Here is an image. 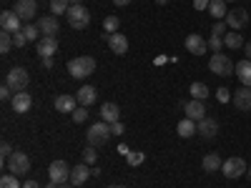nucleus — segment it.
<instances>
[{
	"label": "nucleus",
	"instance_id": "1",
	"mask_svg": "<svg viewBox=\"0 0 251 188\" xmlns=\"http://www.w3.org/2000/svg\"><path fill=\"white\" fill-rule=\"evenodd\" d=\"M93 70H96V58H91V55H78V58L68 60V73L73 78H88V75H93Z\"/></svg>",
	"mask_w": 251,
	"mask_h": 188
},
{
	"label": "nucleus",
	"instance_id": "2",
	"mask_svg": "<svg viewBox=\"0 0 251 188\" xmlns=\"http://www.w3.org/2000/svg\"><path fill=\"white\" fill-rule=\"evenodd\" d=\"M111 136H113V133H111V123H106V120H98V123H93L91 128H88L86 141H88V145L98 148V145L108 143V138H111Z\"/></svg>",
	"mask_w": 251,
	"mask_h": 188
},
{
	"label": "nucleus",
	"instance_id": "3",
	"mask_svg": "<svg viewBox=\"0 0 251 188\" xmlns=\"http://www.w3.org/2000/svg\"><path fill=\"white\" fill-rule=\"evenodd\" d=\"M208 70H211L214 75L226 78V75H234L236 66H234V60L228 58V55H224V53H214L211 58H208Z\"/></svg>",
	"mask_w": 251,
	"mask_h": 188
},
{
	"label": "nucleus",
	"instance_id": "4",
	"mask_svg": "<svg viewBox=\"0 0 251 188\" xmlns=\"http://www.w3.org/2000/svg\"><path fill=\"white\" fill-rule=\"evenodd\" d=\"M28 83H30V75H28L25 68H10L8 75H5V86H10L13 93L25 91V88H28Z\"/></svg>",
	"mask_w": 251,
	"mask_h": 188
},
{
	"label": "nucleus",
	"instance_id": "5",
	"mask_svg": "<svg viewBox=\"0 0 251 188\" xmlns=\"http://www.w3.org/2000/svg\"><path fill=\"white\" fill-rule=\"evenodd\" d=\"M5 165H8V171H10V173H15V176H25V173L30 171V156L23 153V151H13V156L5 161Z\"/></svg>",
	"mask_w": 251,
	"mask_h": 188
},
{
	"label": "nucleus",
	"instance_id": "6",
	"mask_svg": "<svg viewBox=\"0 0 251 188\" xmlns=\"http://www.w3.org/2000/svg\"><path fill=\"white\" fill-rule=\"evenodd\" d=\"M68 23H71V28H75V30H83V28H88V23H91V13L83 8V5H71L68 8Z\"/></svg>",
	"mask_w": 251,
	"mask_h": 188
},
{
	"label": "nucleus",
	"instance_id": "7",
	"mask_svg": "<svg viewBox=\"0 0 251 188\" xmlns=\"http://www.w3.org/2000/svg\"><path fill=\"white\" fill-rule=\"evenodd\" d=\"M221 171L226 178H241L249 168H246V161L241 156H231V158H226L224 165H221Z\"/></svg>",
	"mask_w": 251,
	"mask_h": 188
},
{
	"label": "nucleus",
	"instance_id": "8",
	"mask_svg": "<svg viewBox=\"0 0 251 188\" xmlns=\"http://www.w3.org/2000/svg\"><path fill=\"white\" fill-rule=\"evenodd\" d=\"M71 165L66 163V161H53L50 163V168H48V176H50V181L53 183H66V181H71Z\"/></svg>",
	"mask_w": 251,
	"mask_h": 188
},
{
	"label": "nucleus",
	"instance_id": "9",
	"mask_svg": "<svg viewBox=\"0 0 251 188\" xmlns=\"http://www.w3.org/2000/svg\"><path fill=\"white\" fill-rule=\"evenodd\" d=\"M226 25L231 28V30H241V28H246V23H249V10H244V8H234V10H228L226 13Z\"/></svg>",
	"mask_w": 251,
	"mask_h": 188
},
{
	"label": "nucleus",
	"instance_id": "10",
	"mask_svg": "<svg viewBox=\"0 0 251 188\" xmlns=\"http://www.w3.org/2000/svg\"><path fill=\"white\" fill-rule=\"evenodd\" d=\"M15 13L20 15L23 23H30V20H35V15H38V0H18Z\"/></svg>",
	"mask_w": 251,
	"mask_h": 188
},
{
	"label": "nucleus",
	"instance_id": "11",
	"mask_svg": "<svg viewBox=\"0 0 251 188\" xmlns=\"http://www.w3.org/2000/svg\"><path fill=\"white\" fill-rule=\"evenodd\" d=\"M0 25L8 33H20L23 30V20H20V15L15 10H3L0 13Z\"/></svg>",
	"mask_w": 251,
	"mask_h": 188
},
{
	"label": "nucleus",
	"instance_id": "12",
	"mask_svg": "<svg viewBox=\"0 0 251 188\" xmlns=\"http://www.w3.org/2000/svg\"><path fill=\"white\" fill-rule=\"evenodd\" d=\"M10 106H13V111H15V113H28V111H30V106H33V95H30L28 91H20V93H15V95H13Z\"/></svg>",
	"mask_w": 251,
	"mask_h": 188
},
{
	"label": "nucleus",
	"instance_id": "13",
	"mask_svg": "<svg viewBox=\"0 0 251 188\" xmlns=\"http://www.w3.org/2000/svg\"><path fill=\"white\" fill-rule=\"evenodd\" d=\"M55 50H58V38H53V35L38 38V55L40 58H50V55H55Z\"/></svg>",
	"mask_w": 251,
	"mask_h": 188
},
{
	"label": "nucleus",
	"instance_id": "14",
	"mask_svg": "<svg viewBox=\"0 0 251 188\" xmlns=\"http://www.w3.org/2000/svg\"><path fill=\"white\" fill-rule=\"evenodd\" d=\"M38 28L43 35H58L60 30V23H58V15H43V18H38Z\"/></svg>",
	"mask_w": 251,
	"mask_h": 188
},
{
	"label": "nucleus",
	"instance_id": "15",
	"mask_svg": "<svg viewBox=\"0 0 251 188\" xmlns=\"http://www.w3.org/2000/svg\"><path fill=\"white\" fill-rule=\"evenodd\" d=\"M183 111H186V118H191V120H201V118H206V106H203V100H199V98H194V100H188L186 106H183Z\"/></svg>",
	"mask_w": 251,
	"mask_h": 188
},
{
	"label": "nucleus",
	"instance_id": "16",
	"mask_svg": "<svg viewBox=\"0 0 251 188\" xmlns=\"http://www.w3.org/2000/svg\"><path fill=\"white\" fill-rule=\"evenodd\" d=\"M186 50L191 53V55H203V53L208 50V43H206L201 35L194 33V35H188V38H186Z\"/></svg>",
	"mask_w": 251,
	"mask_h": 188
},
{
	"label": "nucleus",
	"instance_id": "17",
	"mask_svg": "<svg viewBox=\"0 0 251 188\" xmlns=\"http://www.w3.org/2000/svg\"><path fill=\"white\" fill-rule=\"evenodd\" d=\"M91 176H93V171L88 168V163H78L75 168L71 171V183H73V186H83Z\"/></svg>",
	"mask_w": 251,
	"mask_h": 188
},
{
	"label": "nucleus",
	"instance_id": "18",
	"mask_svg": "<svg viewBox=\"0 0 251 188\" xmlns=\"http://www.w3.org/2000/svg\"><path fill=\"white\" fill-rule=\"evenodd\" d=\"M78 108V98L75 95H55V111H60V113H73Z\"/></svg>",
	"mask_w": 251,
	"mask_h": 188
},
{
	"label": "nucleus",
	"instance_id": "19",
	"mask_svg": "<svg viewBox=\"0 0 251 188\" xmlns=\"http://www.w3.org/2000/svg\"><path fill=\"white\" fill-rule=\"evenodd\" d=\"M231 100H234V106H236L239 111H251V88L244 86L241 91H236V93L231 95Z\"/></svg>",
	"mask_w": 251,
	"mask_h": 188
},
{
	"label": "nucleus",
	"instance_id": "20",
	"mask_svg": "<svg viewBox=\"0 0 251 188\" xmlns=\"http://www.w3.org/2000/svg\"><path fill=\"white\" fill-rule=\"evenodd\" d=\"M219 133V123H216V118H201L199 120V136L201 138H214Z\"/></svg>",
	"mask_w": 251,
	"mask_h": 188
},
{
	"label": "nucleus",
	"instance_id": "21",
	"mask_svg": "<svg viewBox=\"0 0 251 188\" xmlns=\"http://www.w3.org/2000/svg\"><path fill=\"white\" fill-rule=\"evenodd\" d=\"M108 46H111V50L116 55H126V53H128V40H126V35H121V33H111L108 35Z\"/></svg>",
	"mask_w": 251,
	"mask_h": 188
},
{
	"label": "nucleus",
	"instance_id": "22",
	"mask_svg": "<svg viewBox=\"0 0 251 188\" xmlns=\"http://www.w3.org/2000/svg\"><path fill=\"white\" fill-rule=\"evenodd\" d=\"M96 88L93 86H83L78 93H75V98H78V106H83V108H88V106H93L96 103Z\"/></svg>",
	"mask_w": 251,
	"mask_h": 188
},
{
	"label": "nucleus",
	"instance_id": "23",
	"mask_svg": "<svg viewBox=\"0 0 251 188\" xmlns=\"http://www.w3.org/2000/svg\"><path fill=\"white\" fill-rule=\"evenodd\" d=\"M234 73H236V78L244 83V86L251 88V60H249V58H244V60L236 63V70H234Z\"/></svg>",
	"mask_w": 251,
	"mask_h": 188
},
{
	"label": "nucleus",
	"instance_id": "24",
	"mask_svg": "<svg viewBox=\"0 0 251 188\" xmlns=\"http://www.w3.org/2000/svg\"><path fill=\"white\" fill-rule=\"evenodd\" d=\"M176 131H178V136H181V138H191V136H196V133H199V123H196V120H191V118H183V120H178Z\"/></svg>",
	"mask_w": 251,
	"mask_h": 188
},
{
	"label": "nucleus",
	"instance_id": "25",
	"mask_svg": "<svg viewBox=\"0 0 251 188\" xmlns=\"http://www.w3.org/2000/svg\"><path fill=\"white\" fill-rule=\"evenodd\" d=\"M121 118V111L116 103H103L100 106V120H106V123H116Z\"/></svg>",
	"mask_w": 251,
	"mask_h": 188
},
{
	"label": "nucleus",
	"instance_id": "26",
	"mask_svg": "<svg viewBox=\"0 0 251 188\" xmlns=\"http://www.w3.org/2000/svg\"><path fill=\"white\" fill-rule=\"evenodd\" d=\"M203 171L206 173H214V171H221V165H224V161H221V156L219 153H208V156H203Z\"/></svg>",
	"mask_w": 251,
	"mask_h": 188
},
{
	"label": "nucleus",
	"instance_id": "27",
	"mask_svg": "<svg viewBox=\"0 0 251 188\" xmlns=\"http://www.w3.org/2000/svg\"><path fill=\"white\" fill-rule=\"evenodd\" d=\"M208 13H211L216 20L226 18V0H211V3H208Z\"/></svg>",
	"mask_w": 251,
	"mask_h": 188
},
{
	"label": "nucleus",
	"instance_id": "28",
	"mask_svg": "<svg viewBox=\"0 0 251 188\" xmlns=\"http://www.w3.org/2000/svg\"><path fill=\"white\" fill-rule=\"evenodd\" d=\"M224 46H226V48H231V50H236V48H241V46H246V43H244V38H241L236 30H231V33H226Z\"/></svg>",
	"mask_w": 251,
	"mask_h": 188
},
{
	"label": "nucleus",
	"instance_id": "29",
	"mask_svg": "<svg viewBox=\"0 0 251 188\" xmlns=\"http://www.w3.org/2000/svg\"><path fill=\"white\" fill-rule=\"evenodd\" d=\"M71 5H73L71 0H50V13L53 15H66Z\"/></svg>",
	"mask_w": 251,
	"mask_h": 188
},
{
	"label": "nucleus",
	"instance_id": "30",
	"mask_svg": "<svg viewBox=\"0 0 251 188\" xmlns=\"http://www.w3.org/2000/svg\"><path fill=\"white\" fill-rule=\"evenodd\" d=\"M118 25H121V20H118L116 15H108L106 20H103V30H106L108 35H111V33H118Z\"/></svg>",
	"mask_w": 251,
	"mask_h": 188
},
{
	"label": "nucleus",
	"instance_id": "31",
	"mask_svg": "<svg viewBox=\"0 0 251 188\" xmlns=\"http://www.w3.org/2000/svg\"><path fill=\"white\" fill-rule=\"evenodd\" d=\"M191 95L199 98V100H203L208 95V86H206V83H191Z\"/></svg>",
	"mask_w": 251,
	"mask_h": 188
},
{
	"label": "nucleus",
	"instance_id": "32",
	"mask_svg": "<svg viewBox=\"0 0 251 188\" xmlns=\"http://www.w3.org/2000/svg\"><path fill=\"white\" fill-rule=\"evenodd\" d=\"M0 188H23V183L18 181L15 173H10V176H3V178H0Z\"/></svg>",
	"mask_w": 251,
	"mask_h": 188
},
{
	"label": "nucleus",
	"instance_id": "33",
	"mask_svg": "<svg viewBox=\"0 0 251 188\" xmlns=\"http://www.w3.org/2000/svg\"><path fill=\"white\" fill-rule=\"evenodd\" d=\"M13 46H15V43H13V33L3 30V35H0V53H8Z\"/></svg>",
	"mask_w": 251,
	"mask_h": 188
},
{
	"label": "nucleus",
	"instance_id": "34",
	"mask_svg": "<svg viewBox=\"0 0 251 188\" xmlns=\"http://www.w3.org/2000/svg\"><path fill=\"white\" fill-rule=\"evenodd\" d=\"M38 25H33V23H28V25H23V35H25V40L28 43H35V38H38Z\"/></svg>",
	"mask_w": 251,
	"mask_h": 188
},
{
	"label": "nucleus",
	"instance_id": "35",
	"mask_svg": "<svg viewBox=\"0 0 251 188\" xmlns=\"http://www.w3.org/2000/svg\"><path fill=\"white\" fill-rule=\"evenodd\" d=\"M96 158H98V156H96V148H93V145H88V148L83 151V163L93 165V163H96Z\"/></svg>",
	"mask_w": 251,
	"mask_h": 188
},
{
	"label": "nucleus",
	"instance_id": "36",
	"mask_svg": "<svg viewBox=\"0 0 251 188\" xmlns=\"http://www.w3.org/2000/svg\"><path fill=\"white\" fill-rule=\"evenodd\" d=\"M86 118H88V108L78 106V108L73 111V120H75V123H86Z\"/></svg>",
	"mask_w": 251,
	"mask_h": 188
},
{
	"label": "nucleus",
	"instance_id": "37",
	"mask_svg": "<svg viewBox=\"0 0 251 188\" xmlns=\"http://www.w3.org/2000/svg\"><path fill=\"white\" fill-rule=\"evenodd\" d=\"M226 28H228V25H226V20H216V23H214V30H211V35H219V38H221V35L226 33Z\"/></svg>",
	"mask_w": 251,
	"mask_h": 188
},
{
	"label": "nucleus",
	"instance_id": "38",
	"mask_svg": "<svg viewBox=\"0 0 251 188\" xmlns=\"http://www.w3.org/2000/svg\"><path fill=\"white\" fill-rule=\"evenodd\" d=\"M126 161H128V165H141L143 163V153H128V156H126Z\"/></svg>",
	"mask_w": 251,
	"mask_h": 188
},
{
	"label": "nucleus",
	"instance_id": "39",
	"mask_svg": "<svg viewBox=\"0 0 251 188\" xmlns=\"http://www.w3.org/2000/svg\"><path fill=\"white\" fill-rule=\"evenodd\" d=\"M221 46H224V40H221L219 35H211V40H208V48H214V53H219Z\"/></svg>",
	"mask_w": 251,
	"mask_h": 188
},
{
	"label": "nucleus",
	"instance_id": "40",
	"mask_svg": "<svg viewBox=\"0 0 251 188\" xmlns=\"http://www.w3.org/2000/svg\"><path fill=\"white\" fill-rule=\"evenodd\" d=\"M13 43H15V48H23L28 40H25V35H23V30L20 33H13Z\"/></svg>",
	"mask_w": 251,
	"mask_h": 188
},
{
	"label": "nucleus",
	"instance_id": "41",
	"mask_svg": "<svg viewBox=\"0 0 251 188\" xmlns=\"http://www.w3.org/2000/svg\"><path fill=\"white\" fill-rule=\"evenodd\" d=\"M216 98H219L221 103H228V100H231V93H228L226 88H219V91H216Z\"/></svg>",
	"mask_w": 251,
	"mask_h": 188
},
{
	"label": "nucleus",
	"instance_id": "42",
	"mask_svg": "<svg viewBox=\"0 0 251 188\" xmlns=\"http://www.w3.org/2000/svg\"><path fill=\"white\" fill-rule=\"evenodd\" d=\"M0 153L5 156V161L13 156V148H10V143H8V141H3V145H0Z\"/></svg>",
	"mask_w": 251,
	"mask_h": 188
},
{
	"label": "nucleus",
	"instance_id": "43",
	"mask_svg": "<svg viewBox=\"0 0 251 188\" xmlns=\"http://www.w3.org/2000/svg\"><path fill=\"white\" fill-rule=\"evenodd\" d=\"M111 133H113V136H121V133H123V123H121V120L111 123Z\"/></svg>",
	"mask_w": 251,
	"mask_h": 188
},
{
	"label": "nucleus",
	"instance_id": "44",
	"mask_svg": "<svg viewBox=\"0 0 251 188\" xmlns=\"http://www.w3.org/2000/svg\"><path fill=\"white\" fill-rule=\"evenodd\" d=\"M208 3H211V0H194V8L196 10H208Z\"/></svg>",
	"mask_w": 251,
	"mask_h": 188
},
{
	"label": "nucleus",
	"instance_id": "45",
	"mask_svg": "<svg viewBox=\"0 0 251 188\" xmlns=\"http://www.w3.org/2000/svg\"><path fill=\"white\" fill-rule=\"evenodd\" d=\"M23 188H40V183H38L35 178H28V181L23 183Z\"/></svg>",
	"mask_w": 251,
	"mask_h": 188
},
{
	"label": "nucleus",
	"instance_id": "46",
	"mask_svg": "<svg viewBox=\"0 0 251 188\" xmlns=\"http://www.w3.org/2000/svg\"><path fill=\"white\" fill-rule=\"evenodd\" d=\"M113 3H116L118 8H123V5H128V3H131V0H113Z\"/></svg>",
	"mask_w": 251,
	"mask_h": 188
},
{
	"label": "nucleus",
	"instance_id": "47",
	"mask_svg": "<svg viewBox=\"0 0 251 188\" xmlns=\"http://www.w3.org/2000/svg\"><path fill=\"white\" fill-rule=\"evenodd\" d=\"M244 50H246V58L251 60V43H246V46H244Z\"/></svg>",
	"mask_w": 251,
	"mask_h": 188
},
{
	"label": "nucleus",
	"instance_id": "48",
	"mask_svg": "<svg viewBox=\"0 0 251 188\" xmlns=\"http://www.w3.org/2000/svg\"><path fill=\"white\" fill-rule=\"evenodd\" d=\"M58 188H73V183H60Z\"/></svg>",
	"mask_w": 251,
	"mask_h": 188
},
{
	"label": "nucleus",
	"instance_id": "49",
	"mask_svg": "<svg viewBox=\"0 0 251 188\" xmlns=\"http://www.w3.org/2000/svg\"><path fill=\"white\" fill-rule=\"evenodd\" d=\"M156 3H158V5H166V3H169V0H156Z\"/></svg>",
	"mask_w": 251,
	"mask_h": 188
},
{
	"label": "nucleus",
	"instance_id": "50",
	"mask_svg": "<svg viewBox=\"0 0 251 188\" xmlns=\"http://www.w3.org/2000/svg\"><path fill=\"white\" fill-rule=\"evenodd\" d=\"M71 3H73V5H80V3H83V0H71Z\"/></svg>",
	"mask_w": 251,
	"mask_h": 188
},
{
	"label": "nucleus",
	"instance_id": "51",
	"mask_svg": "<svg viewBox=\"0 0 251 188\" xmlns=\"http://www.w3.org/2000/svg\"><path fill=\"white\" fill-rule=\"evenodd\" d=\"M108 188H126V186H108Z\"/></svg>",
	"mask_w": 251,
	"mask_h": 188
},
{
	"label": "nucleus",
	"instance_id": "52",
	"mask_svg": "<svg viewBox=\"0 0 251 188\" xmlns=\"http://www.w3.org/2000/svg\"><path fill=\"white\" fill-rule=\"evenodd\" d=\"M246 173H249V178H251V168H249V171H246Z\"/></svg>",
	"mask_w": 251,
	"mask_h": 188
},
{
	"label": "nucleus",
	"instance_id": "53",
	"mask_svg": "<svg viewBox=\"0 0 251 188\" xmlns=\"http://www.w3.org/2000/svg\"><path fill=\"white\" fill-rule=\"evenodd\" d=\"M226 3H234V0H226Z\"/></svg>",
	"mask_w": 251,
	"mask_h": 188
},
{
	"label": "nucleus",
	"instance_id": "54",
	"mask_svg": "<svg viewBox=\"0 0 251 188\" xmlns=\"http://www.w3.org/2000/svg\"><path fill=\"white\" fill-rule=\"evenodd\" d=\"M48 3H50V0H48Z\"/></svg>",
	"mask_w": 251,
	"mask_h": 188
}]
</instances>
